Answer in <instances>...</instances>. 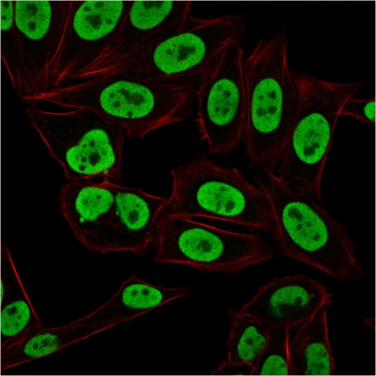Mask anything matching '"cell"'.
I'll use <instances>...</instances> for the list:
<instances>
[{
  "mask_svg": "<svg viewBox=\"0 0 376 376\" xmlns=\"http://www.w3.org/2000/svg\"><path fill=\"white\" fill-rule=\"evenodd\" d=\"M244 61L239 43L229 46L196 89L194 122L210 155L227 153L243 139L247 112Z\"/></svg>",
  "mask_w": 376,
  "mask_h": 376,
  "instance_id": "obj_10",
  "label": "cell"
},
{
  "mask_svg": "<svg viewBox=\"0 0 376 376\" xmlns=\"http://www.w3.org/2000/svg\"><path fill=\"white\" fill-rule=\"evenodd\" d=\"M154 258L199 271L234 273L270 260L274 250L258 234L223 229L164 209L158 218Z\"/></svg>",
  "mask_w": 376,
  "mask_h": 376,
  "instance_id": "obj_8",
  "label": "cell"
},
{
  "mask_svg": "<svg viewBox=\"0 0 376 376\" xmlns=\"http://www.w3.org/2000/svg\"><path fill=\"white\" fill-rule=\"evenodd\" d=\"M246 28V17L241 14L193 15L181 31L141 47L107 72L117 70L152 81L198 85L225 50L239 43Z\"/></svg>",
  "mask_w": 376,
  "mask_h": 376,
  "instance_id": "obj_6",
  "label": "cell"
},
{
  "mask_svg": "<svg viewBox=\"0 0 376 376\" xmlns=\"http://www.w3.org/2000/svg\"><path fill=\"white\" fill-rule=\"evenodd\" d=\"M164 210L270 233L273 213L264 192L238 168L219 165L203 154L173 168Z\"/></svg>",
  "mask_w": 376,
  "mask_h": 376,
  "instance_id": "obj_4",
  "label": "cell"
},
{
  "mask_svg": "<svg viewBox=\"0 0 376 376\" xmlns=\"http://www.w3.org/2000/svg\"><path fill=\"white\" fill-rule=\"evenodd\" d=\"M0 56L11 86L20 98L24 80L22 50L14 23V0L0 1Z\"/></svg>",
  "mask_w": 376,
  "mask_h": 376,
  "instance_id": "obj_21",
  "label": "cell"
},
{
  "mask_svg": "<svg viewBox=\"0 0 376 376\" xmlns=\"http://www.w3.org/2000/svg\"><path fill=\"white\" fill-rule=\"evenodd\" d=\"M331 297L325 286L307 276L276 277L261 286L238 310L268 325L290 329L329 306Z\"/></svg>",
  "mask_w": 376,
  "mask_h": 376,
  "instance_id": "obj_12",
  "label": "cell"
},
{
  "mask_svg": "<svg viewBox=\"0 0 376 376\" xmlns=\"http://www.w3.org/2000/svg\"><path fill=\"white\" fill-rule=\"evenodd\" d=\"M190 286H158L132 275L107 301L90 313L102 332L128 322L174 300L188 296Z\"/></svg>",
  "mask_w": 376,
  "mask_h": 376,
  "instance_id": "obj_16",
  "label": "cell"
},
{
  "mask_svg": "<svg viewBox=\"0 0 376 376\" xmlns=\"http://www.w3.org/2000/svg\"><path fill=\"white\" fill-rule=\"evenodd\" d=\"M284 26L260 38L244 61L247 112L243 137L249 167H277L296 113L298 93Z\"/></svg>",
  "mask_w": 376,
  "mask_h": 376,
  "instance_id": "obj_3",
  "label": "cell"
},
{
  "mask_svg": "<svg viewBox=\"0 0 376 376\" xmlns=\"http://www.w3.org/2000/svg\"><path fill=\"white\" fill-rule=\"evenodd\" d=\"M340 117H350L373 126L376 121V100L375 95L367 98H349L343 105L340 112Z\"/></svg>",
  "mask_w": 376,
  "mask_h": 376,
  "instance_id": "obj_23",
  "label": "cell"
},
{
  "mask_svg": "<svg viewBox=\"0 0 376 376\" xmlns=\"http://www.w3.org/2000/svg\"><path fill=\"white\" fill-rule=\"evenodd\" d=\"M292 75L298 93L297 108L276 173L320 200L340 111L363 84L331 82L303 72L293 71Z\"/></svg>",
  "mask_w": 376,
  "mask_h": 376,
  "instance_id": "obj_5",
  "label": "cell"
},
{
  "mask_svg": "<svg viewBox=\"0 0 376 376\" xmlns=\"http://www.w3.org/2000/svg\"><path fill=\"white\" fill-rule=\"evenodd\" d=\"M99 333L87 314L62 326L43 327L0 349L1 372L53 354Z\"/></svg>",
  "mask_w": 376,
  "mask_h": 376,
  "instance_id": "obj_18",
  "label": "cell"
},
{
  "mask_svg": "<svg viewBox=\"0 0 376 376\" xmlns=\"http://www.w3.org/2000/svg\"><path fill=\"white\" fill-rule=\"evenodd\" d=\"M290 329L268 325V338L252 375L292 376L289 356Z\"/></svg>",
  "mask_w": 376,
  "mask_h": 376,
  "instance_id": "obj_22",
  "label": "cell"
},
{
  "mask_svg": "<svg viewBox=\"0 0 376 376\" xmlns=\"http://www.w3.org/2000/svg\"><path fill=\"white\" fill-rule=\"evenodd\" d=\"M253 369L247 365H236L228 363L225 360L223 361L219 367L212 372L213 374H247L249 373L252 375Z\"/></svg>",
  "mask_w": 376,
  "mask_h": 376,
  "instance_id": "obj_24",
  "label": "cell"
},
{
  "mask_svg": "<svg viewBox=\"0 0 376 376\" xmlns=\"http://www.w3.org/2000/svg\"><path fill=\"white\" fill-rule=\"evenodd\" d=\"M132 2L70 0L63 36L48 68L46 91L95 74L117 41Z\"/></svg>",
  "mask_w": 376,
  "mask_h": 376,
  "instance_id": "obj_9",
  "label": "cell"
},
{
  "mask_svg": "<svg viewBox=\"0 0 376 376\" xmlns=\"http://www.w3.org/2000/svg\"><path fill=\"white\" fill-rule=\"evenodd\" d=\"M70 4V0H14L23 65L22 101L46 91L48 68L60 45Z\"/></svg>",
  "mask_w": 376,
  "mask_h": 376,
  "instance_id": "obj_11",
  "label": "cell"
},
{
  "mask_svg": "<svg viewBox=\"0 0 376 376\" xmlns=\"http://www.w3.org/2000/svg\"><path fill=\"white\" fill-rule=\"evenodd\" d=\"M113 183L107 179L68 181L58 196L63 217L88 251L101 252L114 204Z\"/></svg>",
  "mask_w": 376,
  "mask_h": 376,
  "instance_id": "obj_15",
  "label": "cell"
},
{
  "mask_svg": "<svg viewBox=\"0 0 376 376\" xmlns=\"http://www.w3.org/2000/svg\"><path fill=\"white\" fill-rule=\"evenodd\" d=\"M195 85L147 80L113 70L42 93L35 97L68 109L93 112L141 139L183 121L191 113Z\"/></svg>",
  "mask_w": 376,
  "mask_h": 376,
  "instance_id": "obj_1",
  "label": "cell"
},
{
  "mask_svg": "<svg viewBox=\"0 0 376 376\" xmlns=\"http://www.w3.org/2000/svg\"><path fill=\"white\" fill-rule=\"evenodd\" d=\"M114 201L102 254H144L152 244L167 198L113 183Z\"/></svg>",
  "mask_w": 376,
  "mask_h": 376,
  "instance_id": "obj_13",
  "label": "cell"
},
{
  "mask_svg": "<svg viewBox=\"0 0 376 376\" xmlns=\"http://www.w3.org/2000/svg\"><path fill=\"white\" fill-rule=\"evenodd\" d=\"M227 313L229 329L225 361L249 365L254 369L268 340V325L238 310L228 309Z\"/></svg>",
  "mask_w": 376,
  "mask_h": 376,
  "instance_id": "obj_20",
  "label": "cell"
},
{
  "mask_svg": "<svg viewBox=\"0 0 376 376\" xmlns=\"http://www.w3.org/2000/svg\"><path fill=\"white\" fill-rule=\"evenodd\" d=\"M328 306L322 307L303 323L289 344L292 376H330L335 360L329 341Z\"/></svg>",
  "mask_w": 376,
  "mask_h": 376,
  "instance_id": "obj_19",
  "label": "cell"
},
{
  "mask_svg": "<svg viewBox=\"0 0 376 376\" xmlns=\"http://www.w3.org/2000/svg\"><path fill=\"white\" fill-rule=\"evenodd\" d=\"M192 5L189 0H132L117 41L94 77L147 44L183 31L193 15Z\"/></svg>",
  "mask_w": 376,
  "mask_h": 376,
  "instance_id": "obj_14",
  "label": "cell"
},
{
  "mask_svg": "<svg viewBox=\"0 0 376 376\" xmlns=\"http://www.w3.org/2000/svg\"><path fill=\"white\" fill-rule=\"evenodd\" d=\"M25 112L68 181L101 178L121 183L126 134L120 125L82 109L56 111L31 106Z\"/></svg>",
  "mask_w": 376,
  "mask_h": 376,
  "instance_id": "obj_7",
  "label": "cell"
},
{
  "mask_svg": "<svg viewBox=\"0 0 376 376\" xmlns=\"http://www.w3.org/2000/svg\"><path fill=\"white\" fill-rule=\"evenodd\" d=\"M43 327L25 287L12 251L0 245V349Z\"/></svg>",
  "mask_w": 376,
  "mask_h": 376,
  "instance_id": "obj_17",
  "label": "cell"
},
{
  "mask_svg": "<svg viewBox=\"0 0 376 376\" xmlns=\"http://www.w3.org/2000/svg\"><path fill=\"white\" fill-rule=\"evenodd\" d=\"M253 179L271 204V231L281 255L311 266L340 281L361 278L356 245L346 228L310 195L294 188L273 170Z\"/></svg>",
  "mask_w": 376,
  "mask_h": 376,
  "instance_id": "obj_2",
  "label": "cell"
}]
</instances>
